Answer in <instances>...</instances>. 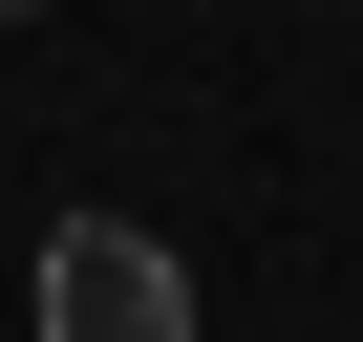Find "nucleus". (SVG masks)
Segmentation results:
<instances>
[{
    "label": "nucleus",
    "instance_id": "1",
    "mask_svg": "<svg viewBox=\"0 0 363 342\" xmlns=\"http://www.w3.org/2000/svg\"><path fill=\"white\" fill-rule=\"evenodd\" d=\"M43 342H193V257L128 236V214H65L43 236Z\"/></svg>",
    "mask_w": 363,
    "mask_h": 342
},
{
    "label": "nucleus",
    "instance_id": "2",
    "mask_svg": "<svg viewBox=\"0 0 363 342\" xmlns=\"http://www.w3.org/2000/svg\"><path fill=\"white\" fill-rule=\"evenodd\" d=\"M0 22H22V0H0Z\"/></svg>",
    "mask_w": 363,
    "mask_h": 342
}]
</instances>
